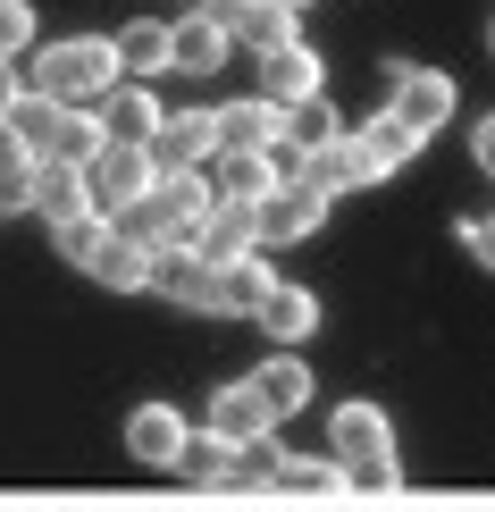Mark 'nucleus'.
I'll return each instance as SVG.
<instances>
[{
    "instance_id": "nucleus-1",
    "label": "nucleus",
    "mask_w": 495,
    "mask_h": 512,
    "mask_svg": "<svg viewBox=\"0 0 495 512\" xmlns=\"http://www.w3.org/2000/svg\"><path fill=\"white\" fill-rule=\"evenodd\" d=\"M118 84H126V76H118L110 34H59V42H42V51H34L26 93H42L51 110H101Z\"/></svg>"
},
{
    "instance_id": "nucleus-2",
    "label": "nucleus",
    "mask_w": 495,
    "mask_h": 512,
    "mask_svg": "<svg viewBox=\"0 0 495 512\" xmlns=\"http://www.w3.org/2000/svg\"><path fill=\"white\" fill-rule=\"evenodd\" d=\"M328 462H336L344 487H361V496H395V487H403L395 420H386L378 403H336V420H328Z\"/></svg>"
},
{
    "instance_id": "nucleus-3",
    "label": "nucleus",
    "mask_w": 495,
    "mask_h": 512,
    "mask_svg": "<svg viewBox=\"0 0 495 512\" xmlns=\"http://www.w3.org/2000/svg\"><path fill=\"white\" fill-rule=\"evenodd\" d=\"M336 152H344V177H353V185H386L395 168H412L420 135H412V126H395V118L378 110V118L344 126V143H336Z\"/></svg>"
},
{
    "instance_id": "nucleus-4",
    "label": "nucleus",
    "mask_w": 495,
    "mask_h": 512,
    "mask_svg": "<svg viewBox=\"0 0 495 512\" xmlns=\"http://www.w3.org/2000/svg\"><path fill=\"white\" fill-rule=\"evenodd\" d=\"M210 210H219V194H210V177H160L152 185V219H160V252H193L210 227Z\"/></svg>"
},
{
    "instance_id": "nucleus-5",
    "label": "nucleus",
    "mask_w": 495,
    "mask_h": 512,
    "mask_svg": "<svg viewBox=\"0 0 495 512\" xmlns=\"http://www.w3.org/2000/svg\"><path fill=\"white\" fill-rule=\"evenodd\" d=\"M160 185V168H152V152H118V143H101V160L84 168V194H93V210L101 219H118V210H135L143 194Z\"/></svg>"
},
{
    "instance_id": "nucleus-6",
    "label": "nucleus",
    "mask_w": 495,
    "mask_h": 512,
    "mask_svg": "<svg viewBox=\"0 0 495 512\" xmlns=\"http://www.w3.org/2000/svg\"><path fill=\"white\" fill-rule=\"evenodd\" d=\"M328 210H336V202L319 194V185L286 177L261 210H252V227H261V252H269V244H303V236H319V227H328Z\"/></svg>"
},
{
    "instance_id": "nucleus-7",
    "label": "nucleus",
    "mask_w": 495,
    "mask_h": 512,
    "mask_svg": "<svg viewBox=\"0 0 495 512\" xmlns=\"http://www.w3.org/2000/svg\"><path fill=\"white\" fill-rule=\"evenodd\" d=\"M386 118L412 126V135L428 143L445 118H454V76H445V68H403V59H395V101H386Z\"/></svg>"
},
{
    "instance_id": "nucleus-8",
    "label": "nucleus",
    "mask_w": 495,
    "mask_h": 512,
    "mask_svg": "<svg viewBox=\"0 0 495 512\" xmlns=\"http://www.w3.org/2000/svg\"><path fill=\"white\" fill-rule=\"evenodd\" d=\"M210 160H219V126H210V110H168L160 135H152V168L160 177H202Z\"/></svg>"
},
{
    "instance_id": "nucleus-9",
    "label": "nucleus",
    "mask_w": 495,
    "mask_h": 512,
    "mask_svg": "<svg viewBox=\"0 0 495 512\" xmlns=\"http://www.w3.org/2000/svg\"><path fill=\"white\" fill-rule=\"evenodd\" d=\"M185 445H193V420L177 403H135V412H126V454H135L143 471H177Z\"/></svg>"
},
{
    "instance_id": "nucleus-10",
    "label": "nucleus",
    "mask_w": 495,
    "mask_h": 512,
    "mask_svg": "<svg viewBox=\"0 0 495 512\" xmlns=\"http://www.w3.org/2000/svg\"><path fill=\"white\" fill-rule=\"evenodd\" d=\"M269 403L252 395V378H235V387H219L210 395V412H202V437L210 445H227V454H244V445H269Z\"/></svg>"
},
{
    "instance_id": "nucleus-11",
    "label": "nucleus",
    "mask_w": 495,
    "mask_h": 512,
    "mask_svg": "<svg viewBox=\"0 0 495 512\" xmlns=\"http://www.w3.org/2000/svg\"><path fill=\"white\" fill-rule=\"evenodd\" d=\"M328 93V68H319V51L303 34L277 42V51H261V101H277V110H294V101H319Z\"/></svg>"
},
{
    "instance_id": "nucleus-12",
    "label": "nucleus",
    "mask_w": 495,
    "mask_h": 512,
    "mask_svg": "<svg viewBox=\"0 0 495 512\" xmlns=\"http://www.w3.org/2000/svg\"><path fill=\"white\" fill-rule=\"evenodd\" d=\"M252 319H261L269 353H303L311 336H319V294H311V286H294V277H277V286H269V303L252 311Z\"/></svg>"
},
{
    "instance_id": "nucleus-13",
    "label": "nucleus",
    "mask_w": 495,
    "mask_h": 512,
    "mask_svg": "<svg viewBox=\"0 0 495 512\" xmlns=\"http://www.w3.org/2000/svg\"><path fill=\"white\" fill-rule=\"evenodd\" d=\"M152 294H168L177 311L219 319V269H210L202 252H152Z\"/></svg>"
},
{
    "instance_id": "nucleus-14",
    "label": "nucleus",
    "mask_w": 495,
    "mask_h": 512,
    "mask_svg": "<svg viewBox=\"0 0 495 512\" xmlns=\"http://www.w3.org/2000/svg\"><path fill=\"white\" fill-rule=\"evenodd\" d=\"M93 118H101V135H110L118 152H152V135H160V118H168V110H160L152 84H118V93L101 101Z\"/></svg>"
},
{
    "instance_id": "nucleus-15",
    "label": "nucleus",
    "mask_w": 495,
    "mask_h": 512,
    "mask_svg": "<svg viewBox=\"0 0 495 512\" xmlns=\"http://www.w3.org/2000/svg\"><path fill=\"white\" fill-rule=\"evenodd\" d=\"M193 9H202L227 42H252V51H277V42H294V17H286V9H269V0H193Z\"/></svg>"
},
{
    "instance_id": "nucleus-16",
    "label": "nucleus",
    "mask_w": 495,
    "mask_h": 512,
    "mask_svg": "<svg viewBox=\"0 0 495 512\" xmlns=\"http://www.w3.org/2000/svg\"><path fill=\"white\" fill-rule=\"evenodd\" d=\"M202 177H210V194H219V202H235V210H261L277 185H286L269 152H219V160L202 168Z\"/></svg>"
},
{
    "instance_id": "nucleus-17",
    "label": "nucleus",
    "mask_w": 495,
    "mask_h": 512,
    "mask_svg": "<svg viewBox=\"0 0 495 512\" xmlns=\"http://www.w3.org/2000/svg\"><path fill=\"white\" fill-rule=\"evenodd\" d=\"M210 126H219V152H277V126H286V110L277 101H219L210 110Z\"/></svg>"
},
{
    "instance_id": "nucleus-18",
    "label": "nucleus",
    "mask_w": 495,
    "mask_h": 512,
    "mask_svg": "<svg viewBox=\"0 0 495 512\" xmlns=\"http://www.w3.org/2000/svg\"><path fill=\"white\" fill-rule=\"evenodd\" d=\"M168 68H177V76H219V68H227V34L210 26L202 9L168 17Z\"/></svg>"
},
{
    "instance_id": "nucleus-19",
    "label": "nucleus",
    "mask_w": 495,
    "mask_h": 512,
    "mask_svg": "<svg viewBox=\"0 0 495 512\" xmlns=\"http://www.w3.org/2000/svg\"><path fill=\"white\" fill-rule=\"evenodd\" d=\"M110 51H118V76H126V84L168 76V17H135V26H118Z\"/></svg>"
},
{
    "instance_id": "nucleus-20",
    "label": "nucleus",
    "mask_w": 495,
    "mask_h": 512,
    "mask_svg": "<svg viewBox=\"0 0 495 512\" xmlns=\"http://www.w3.org/2000/svg\"><path fill=\"white\" fill-rule=\"evenodd\" d=\"M252 395L269 403V420H294L311 403V361L303 353H269L261 370H252Z\"/></svg>"
},
{
    "instance_id": "nucleus-21",
    "label": "nucleus",
    "mask_w": 495,
    "mask_h": 512,
    "mask_svg": "<svg viewBox=\"0 0 495 512\" xmlns=\"http://www.w3.org/2000/svg\"><path fill=\"white\" fill-rule=\"evenodd\" d=\"M93 210V194H84V168H59V160H42L34 168V219L42 227H68Z\"/></svg>"
},
{
    "instance_id": "nucleus-22",
    "label": "nucleus",
    "mask_w": 495,
    "mask_h": 512,
    "mask_svg": "<svg viewBox=\"0 0 495 512\" xmlns=\"http://www.w3.org/2000/svg\"><path fill=\"white\" fill-rule=\"evenodd\" d=\"M269 286H277V269H269V252H244V261H227L219 269V319H235V311H261L269 303Z\"/></svg>"
},
{
    "instance_id": "nucleus-23",
    "label": "nucleus",
    "mask_w": 495,
    "mask_h": 512,
    "mask_svg": "<svg viewBox=\"0 0 495 512\" xmlns=\"http://www.w3.org/2000/svg\"><path fill=\"white\" fill-rule=\"evenodd\" d=\"M202 252L210 269H227V261H244V252H261V227H252V210H235V202H219L210 210V227H202Z\"/></svg>"
},
{
    "instance_id": "nucleus-24",
    "label": "nucleus",
    "mask_w": 495,
    "mask_h": 512,
    "mask_svg": "<svg viewBox=\"0 0 495 512\" xmlns=\"http://www.w3.org/2000/svg\"><path fill=\"white\" fill-rule=\"evenodd\" d=\"M277 143H286L294 160H311V152H328V143H344V118L328 110V93H319V101H294L286 126H277Z\"/></svg>"
},
{
    "instance_id": "nucleus-25",
    "label": "nucleus",
    "mask_w": 495,
    "mask_h": 512,
    "mask_svg": "<svg viewBox=\"0 0 495 512\" xmlns=\"http://www.w3.org/2000/svg\"><path fill=\"white\" fill-rule=\"evenodd\" d=\"M84 277H93V286H110V294H152V252L126 244V236H110V244L93 252V269H84Z\"/></svg>"
},
{
    "instance_id": "nucleus-26",
    "label": "nucleus",
    "mask_w": 495,
    "mask_h": 512,
    "mask_svg": "<svg viewBox=\"0 0 495 512\" xmlns=\"http://www.w3.org/2000/svg\"><path fill=\"white\" fill-rule=\"evenodd\" d=\"M101 143H110V135H101V118H93V110H68L42 160H59V168H93V160H101Z\"/></svg>"
},
{
    "instance_id": "nucleus-27",
    "label": "nucleus",
    "mask_w": 495,
    "mask_h": 512,
    "mask_svg": "<svg viewBox=\"0 0 495 512\" xmlns=\"http://www.w3.org/2000/svg\"><path fill=\"white\" fill-rule=\"evenodd\" d=\"M110 244V219H101V210H84V219H68V227H51V252L68 269H93V252Z\"/></svg>"
},
{
    "instance_id": "nucleus-28",
    "label": "nucleus",
    "mask_w": 495,
    "mask_h": 512,
    "mask_svg": "<svg viewBox=\"0 0 495 512\" xmlns=\"http://www.w3.org/2000/svg\"><path fill=\"white\" fill-rule=\"evenodd\" d=\"M59 118H68V110H51L42 93H26V101H17V110L0 118V126H9V135H17V143H26V152L42 160V152H51V135H59Z\"/></svg>"
},
{
    "instance_id": "nucleus-29",
    "label": "nucleus",
    "mask_w": 495,
    "mask_h": 512,
    "mask_svg": "<svg viewBox=\"0 0 495 512\" xmlns=\"http://www.w3.org/2000/svg\"><path fill=\"white\" fill-rule=\"evenodd\" d=\"M269 487H294V496H319V487H344L328 454H277V479Z\"/></svg>"
},
{
    "instance_id": "nucleus-30",
    "label": "nucleus",
    "mask_w": 495,
    "mask_h": 512,
    "mask_svg": "<svg viewBox=\"0 0 495 512\" xmlns=\"http://www.w3.org/2000/svg\"><path fill=\"white\" fill-rule=\"evenodd\" d=\"M34 0H0V68H17V51H34Z\"/></svg>"
},
{
    "instance_id": "nucleus-31",
    "label": "nucleus",
    "mask_w": 495,
    "mask_h": 512,
    "mask_svg": "<svg viewBox=\"0 0 495 512\" xmlns=\"http://www.w3.org/2000/svg\"><path fill=\"white\" fill-rule=\"evenodd\" d=\"M269 479H277V445H244V454L227 462L219 487H269Z\"/></svg>"
},
{
    "instance_id": "nucleus-32",
    "label": "nucleus",
    "mask_w": 495,
    "mask_h": 512,
    "mask_svg": "<svg viewBox=\"0 0 495 512\" xmlns=\"http://www.w3.org/2000/svg\"><path fill=\"white\" fill-rule=\"evenodd\" d=\"M227 462H235L227 445H210L202 429H193V445H185V462H177V471H193V479H210V487H219V479H227Z\"/></svg>"
},
{
    "instance_id": "nucleus-33",
    "label": "nucleus",
    "mask_w": 495,
    "mask_h": 512,
    "mask_svg": "<svg viewBox=\"0 0 495 512\" xmlns=\"http://www.w3.org/2000/svg\"><path fill=\"white\" fill-rule=\"evenodd\" d=\"M34 168H26V177H0V219H9V210H34Z\"/></svg>"
},
{
    "instance_id": "nucleus-34",
    "label": "nucleus",
    "mask_w": 495,
    "mask_h": 512,
    "mask_svg": "<svg viewBox=\"0 0 495 512\" xmlns=\"http://www.w3.org/2000/svg\"><path fill=\"white\" fill-rule=\"evenodd\" d=\"M470 160H479V168H487V177H495V110H487L479 126H470Z\"/></svg>"
},
{
    "instance_id": "nucleus-35",
    "label": "nucleus",
    "mask_w": 495,
    "mask_h": 512,
    "mask_svg": "<svg viewBox=\"0 0 495 512\" xmlns=\"http://www.w3.org/2000/svg\"><path fill=\"white\" fill-rule=\"evenodd\" d=\"M462 244H470V252H479V261L495 269V219H462Z\"/></svg>"
},
{
    "instance_id": "nucleus-36",
    "label": "nucleus",
    "mask_w": 495,
    "mask_h": 512,
    "mask_svg": "<svg viewBox=\"0 0 495 512\" xmlns=\"http://www.w3.org/2000/svg\"><path fill=\"white\" fill-rule=\"evenodd\" d=\"M26 168H34V152L9 135V126H0V177H26Z\"/></svg>"
},
{
    "instance_id": "nucleus-37",
    "label": "nucleus",
    "mask_w": 495,
    "mask_h": 512,
    "mask_svg": "<svg viewBox=\"0 0 495 512\" xmlns=\"http://www.w3.org/2000/svg\"><path fill=\"white\" fill-rule=\"evenodd\" d=\"M17 101H26V76H17V68H0V118H9Z\"/></svg>"
},
{
    "instance_id": "nucleus-38",
    "label": "nucleus",
    "mask_w": 495,
    "mask_h": 512,
    "mask_svg": "<svg viewBox=\"0 0 495 512\" xmlns=\"http://www.w3.org/2000/svg\"><path fill=\"white\" fill-rule=\"evenodd\" d=\"M269 9H286V17H303V9H311V0H269Z\"/></svg>"
},
{
    "instance_id": "nucleus-39",
    "label": "nucleus",
    "mask_w": 495,
    "mask_h": 512,
    "mask_svg": "<svg viewBox=\"0 0 495 512\" xmlns=\"http://www.w3.org/2000/svg\"><path fill=\"white\" fill-rule=\"evenodd\" d=\"M487 51H495V26H487Z\"/></svg>"
}]
</instances>
